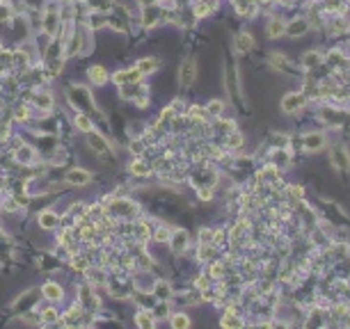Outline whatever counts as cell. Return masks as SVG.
Masks as SVG:
<instances>
[{
  "mask_svg": "<svg viewBox=\"0 0 350 329\" xmlns=\"http://www.w3.org/2000/svg\"><path fill=\"white\" fill-rule=\"evenodd\" d=\"M307 105V96L302 91H291L282 98V110L284 112H295V110H302Z\"/></svg>",
  "mask_w": 350,
  "mask_h": 329,
  "instance_id": "6da1fadb",
  "label": "cell"
},
{
  "mask_svg": "<svg viewBox=\"0 0 350 329\" xmlns=\"http://www.w3.org/2000/svg\"><path fill=\"white\" fill-rule=\"evenodd\" d=\"M194 78H197V64H194L193 57H188V60H183V64H181V71H179L181 87H190V85L194 82Z\"/></svg>",
  "mask_w": 350,
  "mask_h": 329,
  "instance_id": "7a4b0ae2",
  "label": "cell"
},
{
  "mask_svg": "<svg viewBox=\"0 0 350 329\" xmlns=\"http://www.w3.org/2000/svg\"><path fill=\"white\" fill-rule=\"evenodd\" d=\"M58 28H60V12L58 7H48V12L44 14V32L53 37V35H58Z\"/></svg>",
  "mask_w": 350,
  "mask_h": 329,
  "instance_id": "3957f363",
  "label": "cell"
},
{
  "mask_svg": "<svg viewBox=\"0 0 350 329\" xmlns=\"http://www.w3.org/2000/svg\"><path fill=\"white\" fill-rule=\"evenodd\" d=\"M309 32V21L307 18H293L291 23H286V37H302V35H307Z\"/></svg>",
  "mask_w": 350,
  "mask_h": 329,
  "instance_id": "277c9868",
  "label": "cell"
},
{
  "mask_svg": "<svg viewBox=\"0 0 350 329\" xmlns=\"http://www.w3.org/2000/svg\"><path fill=\"white\" fill-rule=\"evenodd\" d=\"M142 78V73L137 69H126V71H117V73L112 75V80L117 82V85H137Z\"/></svg>",
  "mask_w": 350,
  "mask_h": 329,
  "instance_id": "5b68a950",
  "label": "cell"
},
{
  "mask_svg": "<svg viewBox=\"0 0 350 329\" xmlns=\"http://www.w3.org/2000/svg\"><path fill=\"white\" fill-rule=\"evenodd\" d=\"M270 64L279 71V73H289V75H295V67L291 64L282 53H270Z\"/></svg>",
  "mask_w": 350,
  "mask_h": 329,
  "instance_id": "8992f818",
  "label": "cell"
},
{
  "mask_svg": "<svg viewBox=\"0 0 350 329\" xmlns=\"http://www.w3.org/2000/svg\"><path fill=\"white\" fill-rule=\"evenodd\" d=\"M302 146L307 151H320L325 146V135L323 133H305L302 135Z\"/></svg>",
  "mask_w": 350,
  "mask_h": 329,
  "instance_id": "52a82bcc",
  "label": "cell"
},
{
  "mask_svg": "<svg viewBox=\"0 0 350 329\" xmlns=\"http://www.w3.org/2000/svg\"><path fill=\"white\" fill-rule=\"evenodd\" d=\"M87 142H90V146L94 149V153H98V156H103V153H108L110 151V144H108V140L105 137H101L98 133H87Z\"/></svg>",
  "mask_w": 350,
  "mask_h": 329,
  "instance_id": "ba28073f",
  "label": "cell"
},
{
  "mask_svg": "<svg viewBox=\"0 0 350 329\" xmlns=\"http://www.w3.org/2000/svg\"><path fill=\"white\" fill-rule=\"evenodd\" d=\"M67 183L69 185H90L92 183V174L87 169H71L67 174Z\"/></svg>",
  "mask_w": 350,
  "mask_h": 329,
  "instance_id": "9c48e42d",
  "label": "cell"
},
{
  "mask_svg": "<svg viewBox=\"0 0 350 329\" xmlns=\"http://www.w3.org/2000/svg\"><path fill=\"white\" fill-rule=\"evenodd\" d=\"M37 222L41 229H46V231H53V229H58L60 226V217L55 215L53 210H44V213H39Z\"/></svg>",
  "mask_w": 350,
  "mask_h": 329,
  "instance_id": "30bf717a",
  "label": "cell"
},
{
  "mask_svg": "<svg viewBox=\"0 0 350 329\" xmlns=\"http://www.w3.org/2000/svg\"><path fill=\"white\" fill-rule=\"evenodd\" d=\"M172 242V252L174 254H183L188 247V231H183V229H179V231H174V236L170 238Z\"/></svg>",
  "mask_w": 350,
  "mask_h": 329,
  "instance_id": "8fae6325",
  "label": "cell"
},
{
  "mask_svg": "<svg viewBox=\"0 0 350 329\" xmlns=\"http://www.w3.org/2000/svg\"><path fill=\"white\" fill-rule=\"evenodd\" d=\"M332 164H336L341 172L350 169V156H348V151L341 149V146H336V149L332 151Z\"/></svg>",
  "mask_w": 350,
  "mask_h": 329,
  "instance_id": "7c38bea8",
  "label": "cell"
},
{
  "mask_svg": "<svg viewBox=\"0 0 350 329\" xmlns=\"http://www.w3.org/2000/svg\"><path fill=\"white\" fill-rule=\"evenodd\" d=\"M160 18V9L156 5H149V7H142V23H144V28H154Z\"/></svg>",
  "mask_w": 350,
  "mask_h": 329,
  "instance_id": "4fadbf2b",
  "label": "cell"
},
{
  "mask_svg": "<svg viewBox=\"0 0 350 329\" xmlns=\"http://www.w3.org/2000/svg\"><path fill=\"white\" fill-rule=\"evenodd\" d=\"M254 48V39L250 32H240L238 37H236V51L238 53H250Z\"/></svg>",
  "mask_w": 350,
  "mask_h": 329,
  "instance_id": "5bb4252c",
  "label": "cell"
},
{
  "mask_svg": "<svg viewBox=\"0 0 350 329\" xmlns=\"http://www.w3.org/2000/svg\"><path fill=\"white\" fill-rule=\"evenodd\" d=\"M158 67H160V62H158L156 57H142V60L137 62V67H135V69L144 75V73H154Z\"/></svg>",
  "mask_w": 350,
  "mask_h": 329,
  "instance_id": "9a60e30c",
  "label": "cell"
},
{
  "mask_svg": "<svg viewBox=\"0 0 350 329\" xmlns=\"http://www.w3.org/2000/svg\"><path fill=\"white\" fill-rule=\"evenodd\" d=\"M74 126L78 128L80 133H92V130H94V124H92V119L87 117V114H82V112H78V114H76Z\"/></svg>",
  "mask_w": 350,
  "mask_h": 329,
  "instance_id": "2e32d148",
  "label": "cell"
},
{
  "mask_svg": "<svg viewBox=\"0 0 350 329\" xmlns=\"http://www.w3.org/2000/svg\"><path fill=\"white\" fill-rule=\"evenodd\" d=\"M41 292H44V297L46 299H51V302H60L62 299V288L58 284H46L44 288H41Z\"/></svg>",
  "mask_w": 350,
  "mask_h": 329,
  "instance_id": "e0dca14e",
  "label": "cell"
},
{
  "mask_svg": "<svg viewBox=\"0 0 350 329\" xmlns=\"http://www.w3.org/2000/svg\"><path fill=\"white\" fill-rule=\"evenodd\" d=\"M87 75H90V80L94 82V85H105V82H108V71H105L103 67H92L90 71H87Z\"/></svg>",
  "mask_w": 350,
  "mask_h": 329,
  "instance_id": "ac0fdd59",
  "label": "cell"
},
{
  "mask_svg": "<svg viewBox=\"0 0 350 329\" xmlns=\"http://www.w3.org/2000/svg\"><path fill=\"white\" fill-rule=\"evenodd\" d=\"M128 169H131V174H135V176H149L151 174V167L144 163V160H140V158L128 164Z\"/></svg>",
  "mask_w": 350,
  "mask_h": 329,
  "instance_id": "d6986e66",
  "label": "cell"
},
{
  "mask_svg": "<svg viewBox=\"0 0 350 329\" xmlns=\"http://www.w3.org/2000/svg\"><path fill=\"white\" fill-rule=\"evenodd\" d=\"M284 32H286V23H284L282 18H272V21L268 23V35L270 37H282Z\"/></svg>",
  "mask_w": 350,
  "mask_h": 329,
  "instance_id": "ffe728a7",
  "label": "cell"
},
{
  "mask_svg": "<svg viewBox=\"0 0 350 329\" xmlns=\"http://www.w3.org/2000/svg\"><path fill=\"white\" fill-rule=\"evenodd\" d=\"M35 105H37L39 110H51L53 108V96L51 94H46V91H39V94H35Z\"/></svg>",
  "mask_w": 350,
  "mask_h": 329,
  "instance_id": "44dd1931",
  "label": "cell"
},
{
  "mask_svg": "<svg viewBox=\"0 0 350 329\" xmlns=\"http://www.w3.org/2000/svg\"><path fill=\"white\" fill-rule=\"evenodd\" d=\"M220 325H222V327H240V325H243V320H240V315H236L233 313V311H227V313L222 315V320H220Z\"/></svg>",
  "mask_w": 350,
  "mask_h": 329,
  "instance_id": "7402d4cb",
  "label": "cell"
},
{
  "mask_svg": "<svg viewBox=\"0 0 350 329\" xmlns=\"http://www.w3.org/2000/svg\"><path fill=\"white\" fill-rule=\"evenodd\" d=\"M272 163H277V164H289V163H291L289 151H284V146H275V151H272Z\"/></svg>",
  "mask_w": 350,
  "mask_h": 329,
  "instance_id": "603a6c76",
  "label": "cell"
},
{
  "mask_svg": "<svg viewBox=\"0 0 350 329\" xmlns=\"http://www.w3.org/2000/svg\"><path fill=\"white\" fill-rule=\"evenodd\" d=\"M172 327H174V329L190 327V318H188L186 313H174V315H172Z\"/></svg>",
  "mask_w": 350,
  "mask_h": 329,
  "instance_id": "cb8c5ba5",
  "label": "cell"
},
{
  "mask_svg": "<svg viewBox=\"0 0 350 329\" xmlns=\"http://www.w3.org/2000/svg\"><path fill=\"white\" fill-rule=\"evenodd\" d=\"M320 62H323V57H320L318 53H313V51H311V53H307L305 57H302V64H305L307 69H313V67H318Z\"/></svg>",
  "mask_w": 350,
  "mask_h": 329,
  "instance_id": "d4e9b609",
  "label": "cell"
},
{
  "mask_svg": "<svg viewBox=\"0 0 350 329\" xmlns=\"http://www.w3.org/2000/svg\"><path fill=\"white\" fill-rule=\"evenodd\" d=\"M227 146H229V149H240V146H243V135H240L238 130H231L229 137H227Z\"/></svg>",
  "mask_w": 350,
  "mask_h": 329,
  "instance_id": "484cf974",
  "label": "cell"
},
{
  "mask_svg": "<svg viewBox=\"0 0 350 329\" xmlns=\"http://www.w3.org/2000/svg\"><path fill=\"white\" fill-rule=\"evenodd\" d=\"M135 322H137L140 327H144V329H151V327H154V318H151L147 311H140V313L135 315Z\"/></svg>",
  "mask_w": 350,
  "mask_h": 329,
  "instance_id": "4316f807",
  "label": "cell"
},
{
  "mask_svg": "<svg viewBox=\"0 0 350 329\" xmlns=\"http://www.w3.org/2000/svg\"><path fill=\"white\" fill-rule=\"evenodd\" d=\"M58 318H60V315H58V311H55V309H44V311H41V322H46V325L58 322Z\"/></svg>",
  "mask_w": 350,
  "mask_h": 329,
  "instance_id": "83f0119b",
  "label": "cell"
},
{
  "mask_svg": "<svg viewBox=\"0 0 350 329\" xmlns=\"http://www.w3.org/2000/svg\"><path fill=\"white\" fill-rule=\"evenodd\" d=\"M330 64H334V67H339V69H343V67H348L350 62L343 57L341 53H330Z\"/></svg>",
  "mask_w": 350,
  "mask_h": 329,
  "instance_id": "f1b7e54d",
  "label": "cell"
},
{
  "mask_svg": "<svg viewBox=\"0 0 350 329\" xmlns=\"http://www.w3.org/2000/svg\"><path fill=\"white\" fill-rule=\"evenodd\" d=\"M154 292H156L158 299H167V297H170V286L165 284V281H158L156 288H154Z\"/></svg>",
  "mask_w": 350,
  "mask_h": 329,
  "instance_id": "f546056e",
  "label": "cell"
},
{
  "mask_svg": "<svg viewBox=\"0 0 350 329\" xmlns=\"http://www.w3.org/2000/svg\"><path fill=\"white\" fill-rule=\"evenodd\" d=\"M206 110H209V114H213V117H220L224 110V105H222V101H211V103L206 105Z\"/></svg>",
  "mask_w": 350,
  "mask_h": 329,
  "instance_id": "4dcf8cb0",
  "label": "cell"
},
{
  "mask_svg": "<svg viewBox=\"0 0 350 329\" xmlns=\"http://www.w3.org/2000/svg\"><path fill=\"white\" fill-rule=\"evenodd\" d=\"M199 242L201 245H213V231H211V229H201L199 231Z\"/></svg>",
  "mask_w": 350,
  "mask_h": 329,
  "instance_id": "1f68e13d",
  "label": "cell"
},
{
  "mask_svg": "<svg viewBox=\"0 0 350 329\" xmlns=\"http://www.w3.org/2000/svg\"><path fill=\"white\" fill-rule=\"evenodd\" d=\"M16 158H19L21 163H30V160H32V151L28 149V146H23V149L16 151Z\"/></svg>",
  "mask_w": 350,
  "mask_h": 329,
  "instance_id": "d6a6232c",
  "label": "cell"
},
{
  "mask_svg": "<svg viewBox=\"0 0 350 329\" xmlns=\"http://www.w3.org/2000/svg\"><path fill=\"white\" fill-rule=\"evenodd\" d=\"M289 197H291V199H293V201H295V199H298V201H300V199L305 197V190H302V187H300V185H298V187H295V185H291V187H289Z\"/></svg>",
  "mask_w": 350,
  "mask_h": 329,
  "instance_id": "836d02e7",
  "label": "cell"
},
{
  "mask_svg": "<svg viewBox=\"0 0 350 329\" xmlns=\"http://www.w3.org/2000/svg\"><path fill=\"white\" fill-rule=\"evenodd\" d=\"M154 238H156L158 242H165V240H170V231H167L165 226H160V229L156 231V236H154Z\"/></svg>",
  "mask_w": 350,
  "mask_h": 329,
  "instance_id": "e575fe53",
  "label": "cell"
},
{
  "mask_svg": "<svg viewBox=\"0 0 350 329\" xmlns=\"http://www.w3.org/2000/svg\"><path fill=\"white\" fill-rule=\"evenodd\" d=\"M222 272H224L222 263H215V265H211V277H222Z\"/></svg>",
  "mask_w": 350,
  "mask_h": 329,
  "instance_id": "d590c367",
  "label": "cell"
},
{
  "mask_svg": "<svg viewBox=\"0 0 350 329\" xmlns=\"http://www.w3.org/2000/svg\"><path fill=\"white\" fill-rule=\"evenodd\" d=\"M204 110H201L199 105H193V108H190V117H194V119H201V117H204Z\"/></svg>",
  "mask_w": 350,
  "mask_h": 329,
  "instance_id": "8d00e7d4",
  "label": "cell"
},
{
  "mask_svg": "<svg viewBox=\"0 0 350 329\" xmlns=\"http://www.w3.org/2000/svg\"><path fill=\"white\" fill-rule=\"evenodd\" d=\"M74 268H78L80 272H85V270H87V261H85V258H74Z\"/></svg>",
  "mask_w": 350,
  "mask_h": 329,
  "instance_id": "74e56055",
  "label": "cell"
},
{
  "mask_svg": "<svg viewBox=\"0 0 350 329\" xmlns=\"http://www.w3.org/2000/svg\"><path fill=\"white\" fill-rule=\"evenodd\" d=\"M16 119H28V108H19L16 110Z\"/></svg>",
  "mask_w": 350,
  "mask_h": 329,
  "instance_id": "f35d334b",
  "label": "cell"
},
{
  "mask_svg": "<svg viewBox=\"0 0 350 329\" xmlns=\"http://www.w3.org/2000/svg\"><path fill=\"white\" fill-rule=\"evenodd\" d=\"M199 199H211V190H209V187H199Z\"/></svg>",
  "mask_w": 350,
  "mask_h": 329,
  "instance_id": "ab89813d",
  "label": "cell"
},
{
  "mask_svg": "<svg viewBox=\"0 0 350 329\" xmlns=\"http://www.w3.org/2000/svg\"><path fill=\"white\" fill-rule=\"evenodd\" d=\"M142 7H149V5H158V0H140Z\"/></svg>",
  "mask_w": 350,
  "mask_h": 329,
  "instance_id": "60d3db41",
  "label": "cell"
},
{
  "mask_svg": "<svg viewBox=\"0 0 350 329\" xmlns=\"http://www.w3.org/2000/svg\"><path fill=\"white\" fill-rule=\"evenodd\" d=\"M206 284H209V281H206L204 277H199V279H197V286H199V288H206Z\"/></svg>",
  "mask_w": 350,
  "mask_h": 329,
  "instance_id": "b9f144b4",
  "label": "cell"
}]
</instances>
